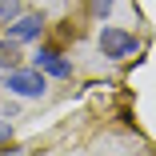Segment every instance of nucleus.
<instances>
[{
  "label": "nucleus",
  "instance_id": "obj_1",
  "mask_svg": "<svg viewBox=\"0 0 156 156\" xmlns=\"http://www.w3.org/2000/svg\"><path fill=\"white\" fill-rule=\"evenodd\" d=\"M4 88L12 92V96H20V100H40L44 88H48V76L36 64L32 68H8L4 72Z\"/></svg>",
  "mask_w": 156,
  "mask_h": 156
},
{
  "label": "nucleus",
  "instance_id": "obj_2",
  "mask_svg": "<svg viewBox=\"0 0 156 156\" xmlns=\"http://www.w3.org/2000/svg\"><path fill=\"white\" fill-rule=\"evenodd\" d=\"M96 44H100V52H104L108 60H128V56L140 52L136 32H128V28H116V24H104V28H100Z\"/></svg>",
  "mask_w": 156,
  "mask_h": 156
},
{
  "label": "nucleus",
  "instance_id": "obj_3",
  "mask_svg": "<svg viewBox=\"0 0 156 156\" xmlns=\"http://www.w3.org/2000/svg\"><path fill=\"white\" fill-rule=\"evenodd\" d=\"M40 32H44V12H20V16L8 24V40H16V44L40 40Z\"/></svg>",
  "mask_w": 156,
  "mask_h": 156
},
{
  "label": "nucleus",
  "instance_id": "obj_4",
  "mask_svg": "<svg viewBox=\"0 0 156 156\" xmlns=\"http://www.w3.org/2000/svg\"><path fill=\"white\" fill-rule=\"evenodd\" d=\"M32 64H36L44 76H56V80H68V76H72V60L60 56V48H36V52H32Z\"/></svg>",
  "mask_w": 156,
  "mask_h": 156
},
{
  "label": "nucleus",
  "instance_id": "obj_5",
  "mask_svg": "<svg viewBox=\"0 0 156 156\" xmlns=\"http://www.w3.org/2000/svg\"><path fill=\"white\" fill-rule=\"evenodd\" d=\"M16 16H20V0H0V24L8 28Z\"/></svg>",
  "mask_w": 156,
  "mask_h": 156
},
{
  "label": "nucleus",
  "instance_id": "obj_6",
  "mask_svg": "<svg viewBox=\"0 0 156 156\" xmlns=\"http://www.w3.org/2000/svg\"><path fill=\"white\" fill-rule=\"evenodd\" d=\"M112 4H116V0H88V8H92V16H96V20H104V16L112 12Z\"/></svg>",
  "mask_w": 156,
  "mask_h": 156
},
{
  "label": "nucleus",
  "instance_id": "obj_7",
  "mask_svg": "<svg viewBox=\"0 0 156 156\" xmlns=\"http://www.w3.org/2000/svg\"><path fill=\"white\" fill-rule=\"evenodd\" d=\"M8 140H12V128H8V124H0V156H8V152H16V148H12Z\"/></svg>",
  "mask_w": 156,
  "mask_h": 156
},
{
  "label": "nucleus",
  "instance_id": "obj_8",
  "mask_svg": "<svg viewBox=\"0 0 156 156\" xmlns=\"http://www.w3.org/2000/svg\"><path fill=\"white\" fill-rule=\"evenodd\" d=\"M0 52H4V40H0Z\"/></svg>",
  "mask_w": 156,
  "mask_h": 156
},
{
  "label": "nucleus",
  "instance_id": "obj_9",
  "mask_svg": "<svg viewBox=\"0 0 156 156\" xmlns=\"http://www.w3.org/2000/svg\"><path fill=\"white\" fill-rule=\"evenodd\" d=\"M0 80H4V76H0Z\"/></svg>",
  "mask_w": 156,
  "mask_h": 156
}]
</instances>
